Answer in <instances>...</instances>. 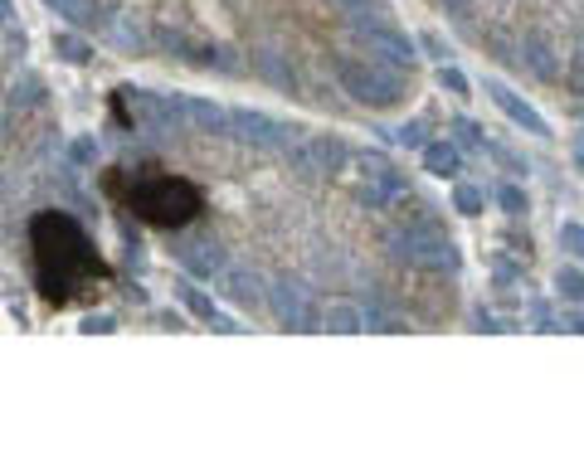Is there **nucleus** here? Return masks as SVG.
I'll use <instances>...</instances> for the list:
<instances>
[{
  "label": "nucleus",
  "mask_w": 584,
  "mask_h": 457,
  "mask_svg": "<svg viewBox=\"0 0 584 457\" xmlns=\"http://www.w3.org/2000/svg\"><path fill=\"white\" fill-rule=\"evenodd\" d=\"M30 253H35V288L49 307H74L78 297H88L108 282V263L97 259L93 239L64 209H45L30 219Z\"/></svg>",
  "instance_id": "obj_1"
},
{
  "label": "nucleus",
  "mask_w": 584,
  "mask_h": 457,
  "mask_svg": "<svg viewBox=\"0 0 584 457\" xmlns=\"http://www.w3.org/2000/svg\"><path fill=\"white\" fill-rule=\"evenodd\" d=\"M103 190L127 205L141 224L151 228H185L195 224V214L205 209L200 185L180 180V176H161V166H108L103 170Z\"/></svg>",
  "instance_id": "obj_2"
},
{
  "label": "nucleus",
  "mask_w": 584,
  "mask_h": 457,
  "mask_svg": "<svg viewBox=\"0 0 584 457\" xmlns=\"http://www.w3.org/2000/svg\"><path fill=\"white\" fill-rule=\"evenodd\" d=\"M390 253L415 268H429V273H453L458 268V249L453 239H444L434 224H409V228H394L390 234Z\"/></svg>",
  "instance_id": "obj_3"
},
{
  "label": "nucleus",
  "mask_w": 584,
  "mask_h": 457,
  "mask_svg": "<svg viewBox=\"0 0 584 457\" xmlns=\"http://www.w3.org/2000/svg\"><path fill=\"white\" fill-rule=\"evenodd\" d=\"M336 74H341V88H346L355 103H365V107H390V103H400V68L375 64V59H370V64L341 59Z\"/></svg>",
  "instance_id": "obj_4"
},
{
  "label": "nucleus",
  "mask_w": 584,
  "mask_h": 457,
  "mask_svg": "<svg viewBox=\"0 0 584 457\" xmlns=\"http://www.w3.org/2000/svg\"><path fill=\"white\" fill-rule=\"evenodd\" d=\"M351 161V151L341 147L336 137H307V141H292L288 147V166L297 170V176L317 180V176H332V170H341Z\"/></svg>",
  "instance_id": "obj_5"
},
{
  "label": "nucleus",
  "mask_w": 584,
  "mask_h": 457,
  "mask_svg": "<svg viewBox=\"0 0 584 457\" xmlns=\"http://www.w3.org/2000/svg\"><path fill=\"white\" fill-rule=\"evenodd\" d=\"M351 35L361 39L370 49V59L375 64H390V68H415V45H409L405 35H394L384 20H355Z\"/></svg>",
  "instance_id": "obj_6"
},
{
  "label": "nucleus",
  "mask_w": 584,
  "mask_h": 457,
  "mask_svg": "<svg viewBox=\"0 0 584 457\" xmlns=\"http://www.w3.org/2000/svg\"><path fill=\"white\" fill-rule=\"evenodd\" d=\"M268 307H273V317L288 331H312L317 326V307H312V292L302 282H273L268 288Z\"/></svg>",
  "instance_id": "obj_7"
},
{
  "label": "nucleus",
  "mask_w": 584,
  "mask_h": 457,
  "mask_svg": "<svg viewBox=\"0 0 584 457\" xmlns=\"http://www.w3.org/2000/svg\"><path fill=\"white\" fill-rule=\"evenodd\" d=\"M230 132L244 137V141H253V147H268V151H288V147H292V141H288V127H278L273 117H263V112H249V107L230 112Z\"/></svg>",
  "instance_id": "obj_8"
},
{
  "label": "nucleus",
  "mask_w": 584,
  "mask_h": 457,
  "mask_svg": "<svg viewBox=\"0 0 584 457\" xmlns=\"http://www.w3.org/2000/svg\"><path fill=\"white\" fill-rule=\"evenodd\" d=\"M487 93H492V103L502 107V112H507V117L517 122V127H526V132H536V137H546V122H540V112H531V107H526L521 97L507 88V83H487Z\"/></svg>",
  "instance_id": "obj_9"
},
{
  "label": "nucleus",
  "mask_w": 584,
  "mask_h": 457,
  "mask_svg": "<svg viewBox=\"0 0 584 457\" xmlns=\"http://www.w3.org/2000/svg\"><path fill=\"white\" fill-rule=\"evenodd\" d=\"M259 288H263V282L253 278V273H244V268H224V273H220V292L230 297L234 307H259L263 302Z\"/></svg>",
  "instance_id": "obj_10"
},
{
  "label": "nucleus",
  "mask_w": 584,
  "mask_h": 457,
  "mask_svg": "<svg viewBox=\"0 0 584 457\" xmlns=\"http://www.w3.org/2000/svg\"><path fill=\"white\" fill-rule=\"evenodd\" d=\"M253 74H259V78H268V83H273V88H282V93H292V88H297L292 64L282 59L278 49H253Z\"/></svg>",
  "instance_id": "obj_11"
},
{
  "label": "nucleus",
  "mask_w": 584,
  "mask_h": 457,
  "mask_svg": "<svg viewBox=\"0 0 584 457\" xmlns=\"http://www.w3.org/2000/svg\"><path fill=\"white\" fill-rule=\"evenodd\" d=\"M180 263H185V273H195V278H215V273H224V253H220V244H190V249H180Z\"/></svg>",
  "instance_id": "obj_12"
},
{
  "label": "nucleus",
  "mask_w": 584,
  "mask_h": 457,
  "mask_svg": "<svg viewBox=\"0 0 584 457\" xmlns=\"http://www.w3.org/2000/svg\"><path fill=\"white\" fill-rule=\"evenodd\" d=\"M458 166H463V156H458V147H453V141H429V147H424V170H429V176H458Z\"/></svg>",
  "instance_id": "obj_13"
},
{
  "label": "nucleus",
  "mask_w": 584,
  "mask_h": 457,
  "mask_svg": "<svg viewBox=\"0 0 584 457\" xmlns=\"http://www.w3.org/2000/svg\"><path fill=\"white\" fill-rule=\"evenodd\" d=\"M49 10H59V15H68L74 25H112L103 10L93 5V0H45Z\"/></svg>",
  "instance_id": "obj_14"
},
{
  "label": "nucleus",
  "mask_w": 584,
  "mask_h": 457,
  "mask_svg": "<svg viewBox=\"0 0 584 457\" xmlns=\"http://www.w3.org/2000/svg\"><path fill=\"white\" fill-rule=\"evenodd\" d=\"M185 107H190V122L205 127V132H230V112L215 107V103H200V97H185Z\"/></svg>",
  "instance_id": "obj_15"
},
{
  "label": "nucleus",
  "mask_w": 584,
  "mask_h": 457,
  "mask_svg": "<svg viewBox=\"0 0 584 457\" xmlns=\"http://www.w3.org/2000/svg\"><path fill=\"white\" fill-rule=\"evenodd\" d=\"M521 68H531L536 78H555V74H560L555 59H550V49L536 45V39H526V45H521Z\"/></svg>",
  "instance_id": "obj_16"
},
{
  "label": "nucleus",
  "mask_w": 584,
  "mask_h": 457,
  "mask_svg": "<svg viewBox=\"0 0 584 457\" xmlns=\"http://www.w3.org/2000/svg\"><path fill=\"white\" fill-rule=\"evenodd\" d=\"M361 176L365 180H380V185H390L394 195L405 190V180H400V170H394L390 161H384V156H361Z\"/></svg>",
  "instance_id": "obj_17"
},
{
  "label": "nucleus",
  "mask_w": 584,
  "mask_h": 457,
  "mask_svg": "<svg viewBox=\"0 0 584 457\" xmlns=\"http://www.w3.org/2000/svg\"><path fill=\"white\" fill-rule=\"evenodd\" d=\"M326 331H336V336H351V331H365V317L355 307H346V302H336L332 311H326Z\"/></svg>",
  "instance_id": "obj_18"
},
{
  "label": "nucleus",
  "mask_w": 584,
  "mask_h": 457,
  "mask_svg": "<svg viewBox=\"0 0 584 457\" xmlns=\"http://www.w3.org/2000/svg\"><path fill=\"white\" fill-rule=\"evenodd\" d=\"M555 288H560V297H569V302H584V273L579 268H560Z\"/></svg>",
  "instance_id": "obj_19"
},
{
  "label": "nucleus",
  "mask_w": 584,
  "mask_h": 457,
  "mask_svg": "<svg viewBox=\"0 0 584 457\" xmlns=\"http://www.w3.org/2000/svg\"><path fill=\"white\" fill-rule=\"evenodd\" d=\"M176 292H180V302H185V307H190V311H195V317H205V321H215V307H210V297H205V292H195V288H190V282H180V288H176Z\"/></svg>",
  "instance_id": "obj_20"
},
{
  "label": "nucleus",
  "mask_w": 584,
  "mask_h": 457,
  "mask_svg": "<svg viewBox=\"0 0 584 457\" xmlns=\"http://www.w3.org/2000/svg\"><path fill=\"white\" fill-rule=\"evenodd\" d=\"M54 49H59V59H68V64H83V59L93 54L78 35H59V39H54Z\"/></svg>",
  "instance_id": "obj_21"
},
{
  "label": "nucleus",
  "mask_w": 584,
  "mask_h": 457,
  "mask_svg": "<svg viewBox=\"0 0 584 457\" xmlns=\"http://www.w3.org/2000/svg\"><path fill=\"white\" fill-rule=\"evenodd\" d=\"M332 5H336V10H341V15H346L351 25H355V20H365L370 10H384L380 0H332Z\"/></svg>",
  "instance_id": "obj_22"
},
{
  "label": "nucleus",
  "mask_w": 584,
  "mask_h": 457,
  "mask_svg": "<svg viewBox=\"0 0 584 457\" xmlns=\"http://www.w3.org/2000/svg\"><path fill=\"white\" fill-rule=\"evenodd\" d=\"M25 103H39V78L10 83V107H25Z\"/></svg>",
  "instance_id": "obj_23"
},
{
  "label": "nucleus",
  "mask_w": 584,
  "mask_h": 457,
  "mask_svg": "<svg viewBox=\"0 0 584 457\" xmlns=\"http://www.w3.org/2000/svg\"><path fill=\"white\" fill-rule=\"evenodd\" d=\"M497 205H502L507 214H526V195L517 190V185H497Z\"/></svg>",
  "instance_id": "obj_24"
},
{
  "label": "nucleus",
  "mask_w": 584,
  "mask_h": 457,
  "mask_svg": "<svg viewBox=\"0 0 584 457\" xmlns=\"http://www.w3.org/2000/svg\"><path fill=\"white\" fill-rule=\"evenodd\" d=\"M195 64H200V68H224V74H239V59H230V49H210V54H200Z\"/></svg>",
  "instance_id": "obj_25"
},
{
  "label": "nucleus",
  "mask_w": 584,
  "mask_h": 457,
  "mask_svg": "<svg viewBox=\"0 0 584 457\" xmlns=\"http://www.w3.org/2000/svg\"><path fill=\"white\" fill-rule=\"evenodd\" d=\"M560 249L575 253V259H584V228L579 224H560Z\"/></svg>",
  "instance_id": "obj_26"
},
{
  "label": "nucleus",
  "mask_w": 584,
  "mask_h": 457,
  "mask_svg": "<svg viewBox=\"0 0 584 457\" xmlns=\"http://www.w3.org/2000/svg\"><path fill=\"white\" fill-rule=\"evenodd\" d=\"M453 205H458L463 214H482V190H473V185H458V195H453Z\"/></svg>",
  "instance_id": "obj_27"
},
{
  "label": "nucleus",
  "mask_w": 584,
  "mask_h": 457,
  "mask_svg": "<svg viewBox=\"0 0 584 457\" xmlns=\"http://www.w3.org/2000/svg\"><path fill=\"white\" fill-rule=\"evenodd\" d=\"M394 141H400V147H419V151L429 147V137H424V127H419V122H405L400 132H394Z\"/></svg>",
  "instance_id": "obj_28"
},
{
  "label": "nucleus",
  "mask_w": 584,
  "mask_h": 457,
  "mask_svg": "<svg viewBox=\"0 0 584 457\" xmlns=\"http://www.w3.org/2000/svg\"><path fill=\"white\" fill-rule=\"evenodd\" d=\"M453 137H458V147H482V137H477V127L467 122V117H453Z\"/></svg>",
  "instance_id": "obj_29"
},
{
  "label": "nucleus",
  "mask_w": 584,
  "mask_h": 457,
  "mask_svg": "<svg viewBox=\"0 0 584 457\" xmlns=\"http://www.w3.org/2000/svg\"><path fill=\"white\" fill-rule=\"evenodd\" d=\"M365 331H400V321L384 317L380 307H370V311H365Z\"/></svg>",
  "instance_id": "obj_30"
},
{
  "label": "nucleus",
  "mask_w": 584,
  "mask_h": 457,
  "mask_svg": "<svg viewBox=\"0 0 584 457\" xmlns=\"http://www.w3.org/2000/svg\"><path fill=\"white\" fill-rule=\"evenodd\" d=\"M438 83H444V88H448V93H467V78L458 74V68H448V64H444V68H438Z\"/></svg>",
  "instance_id": "obj_31"
},
{
  "label": "nucleus",
  "mask_w": 584,
  "mask_h": 457,
  "mask_svg": "<svg viewBox=\"0 0 584 457\" xmlns=\"http://www.w3.org/2000/svg\"><path fill=\"white\" fill-rule=\"evenodd\" d=\"M112 35H118L127 49H141V45H147V39H141V30H132V25H112Z\"/></svg>",
  "instance_id": "obj_32"
},
{
  "label": "nucleus",
  "mask_w": 584,
  "mask_h": 457,
  "mask_svg": "<svg viewBox=\"0 0 584 457\" xmlns=\"http://www.w3.org/2000/svg\"><path fill=\"white\" fill-rule=\"evenodd\" d=\"M68 156H74V161H78V166H88V161H93V156H97V147H93V141H88V137H83V141H74V147H68Z\"/></svg>",
  "instance_id": "obj_33"
},
{
  "label": "nucleus",
  "mask_w": 584,
  "mask_h": 457,
  "mask_svg": "<svg viewBox=\"0 0 584 457\" xmlns=\"http://www.w3.org/2000/svg\"><path fill=\"white\" fill-rule=\"evenodd\" d=\"M487 156H497V161H502V166L511 170V176H521V170H526V166L517 161V156H511V151H502V147H487Z\"/></svg>",
  "instance_id": "obj_34"
},
{
  "label": "nucleus",
  "mask_w": 584,
  "mask_h": 457,
  "mask_svg": "<svg viewBox=\"0 0 584 457\" xmlns=\"http://www.w3.org/2000/svg\"><path fill=\"white\" fill-rule=\"evenodd\" d=\"M438 5H444L448 15H458V20H467V15H473V0H438Z\"/></svg>",
  "instance_id": "obj_35"
},
{
  "label": "nucleus",
  "mask_w": 584,
  "mask_h": 457,
  "mask_svg": "<svg viewBox=\"0 0 584 457\" xmlns=\"http://www.w3.org/2000/svg\"><path fill=\"white\" fill-rule=\"evenodd\" d=\"M5 54H10V59H15V54H25V35L15 39V30H10V25H5Z\"/></svg>",
  "instance_id": "obj_36"
},
{
  "label": "nucleus",
  "mask_w": 584,
  "mask_h": 457,
  "mask_svg": "<svg viewBox=\"0 0 584 457\" xmlns=\"http://www.w3.org/2000/svg\"><path fill=\"white\" fill-rule=\"evenodd\" d=\"M83 331H88V336H97V331H112V317H88V321H83Z\"/></svg>",
  "instance_id": "obj_37"
},
{
  "label": "nucleus",
  "mask_w": 584,
  "mask_h": 457,
  "mask_svg": "<svg viewBox=\"0 0 584 457\" xmlns=\"http://www.w3.org/2000/svg\"><path fill=\"white\" fill-rule=\"evenodd\" d=\"M575 156H579V166H584V147H579V151H575Z\"/></svg>",
  "instance_id": "obj_38"
}]
</instances>
